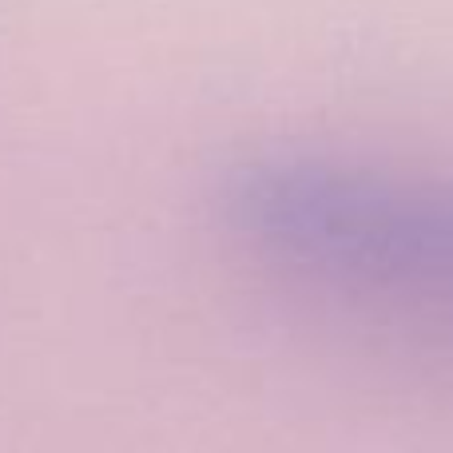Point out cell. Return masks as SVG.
Here are the masks:
<instances>
[{"mask_svg": "<svg viewBox=\"0 0 453 453\" xmlns=\"http://www.w3.org/2000/svg\"><path fill=\"white\" fill-rule=\"evenodd\" d=\"M219 207L250 250L319 287L453 306V180L266 148L226 167Z\"/></svg>", "mask_w": 453, "mask_h": 453, "instance_id": "1", "label": "cell"}]
</instances>
